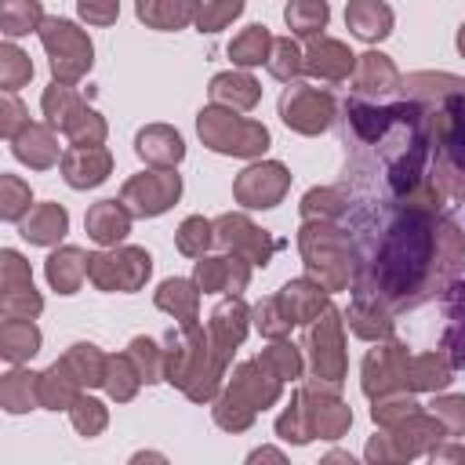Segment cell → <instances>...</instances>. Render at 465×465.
Returning <instances> with one entry per match:
<instances>
[{
  "instance_id": "1",
  "label": "cell",
  "mask_w": 465,
  "mask_h": 465,
  "mask_svg": "<svg viewBox=\"0 0 465 465\" xmlns=\"http://www.w3.org/2000/svg\"><path fill=\"white\" fill-rule=\"evenodd\" d=\"M440 153H436V174L454 200H465V91H450L440 98Z\"/></svg>"
},
{
  "instance_id": "2",
  "label": "cell",
  "mask_w": 465,
  "mask_h": 465,
  "mask_svg": "<svg viewBox=\"0 0 465 465\" xmlns=\"http://www.w3.org/2000/svg\"><path fill=\"white\" fill-rule=\"evenodd\" d=\"M196 127H200V138H203L214 153L258 156V153H265V145H269V131H265L262 124L243 120V116H232L229 109H218V105L203 109L200 120H196Z\"/></svg>"
},
{
  "instance_id": "3",
  "label": "cell",
  "mask_w": 465,
  "mask_h": 465,
  "mask_svg": "<svg viewBox=\"0 0 465 465\" xmlns=\"http://www.w3.org/2000/svg\"><path fill=\"white\" fill-rule=\"evenodd\" d=\"M40 40L51 54V69L58 84H73L91 69V40L65 18H44Z\"/></svg>"
},
{
  "instance_id": "4",
  "label": "cell",
  "mask_w": 465,
  "mask_h": 465,
  "mask_svg": "<svg viewBox=\"0 0 465 465\" xmlns=\"http://www.w3.org/2000/svg\"><path fill=\"white\" fill-rule=\"evenodd\" d=\"M153 269L142 247H120L113 254H87V280L102 291H138Z\"/></svg>"
},
{
  "instance_id": "5",
  "label": "cell",
  "mask_w": 465,
  "mask_h": 465,
  "mask_svg": "<svg viewBox=\"0 0 465 465\" xmlns=\"http://www.w3.org/2000/svg\"><path fill=\"white\" fill-rule=\"evenodd\" d=\"M182 193V178L171 171V167H160V171H145L138 178H131L120 193V200L127 203L131 214L138 218H153V214H163Z\"/></svg>"
},
{
  "instance_id": "6",
  "label": "cell",
  "mask_w": 465,
  "mask_h": 465,
  "mask_svg": "<svg viewBox=\"0 0 465 465\" xmlns=\"http://www.w3.org/2000/svg\"><path fill=\"white\" fill-rule=\"evenodd\" d=\"M280 116H283L287 127H294V131H302V134H320V131L331 124V116H334V102H331V94L320 91V87L294 84V87H287L283 98H280Z\"/></svg>"
},
{
  "instance_id": "7",
  "label": "cell",
  "mask_w": 465,
  "mask_h": 465,
  "mask_svg": "<svg viewBox=\"0 0 465 465\" xmlns=\"http://www.w3.org/2000/svg\"><path fill=\"white\" fill-rule=\"evenodd\" d=\"M291 185V174L283 163H254L236 178V200L243 207H276Z\"/></svg>"
},
{
  "instance_id": "8",
  "label": "cell",
  "mask_w": 465,
  "mask_h": 465,
  "mask_svg": "<svg viewBox=\"0 0 465 465\" xmlns=\"http://www.w3.org/2000/svg\"><path fill=\"white\" fill-rule=\"evenodd\" d=\"M214 240H218L222 247H232V254L247 258L251 265H265L269 254L276 251V243H272L262 229H254L243 214H225V218H218V222H214Z\"/></svg>"
},
{
  "instance_id": "9",
  "label": "cell",
  "mask_w": 465,
  "mask_h": 465,
  "mask_svg": "<svg viewBox=\"0 0 465 465\" xmlns=\"http://www.w3.org/2000/svg\"><path fill=\"white\" fill-rule=\"evenodd\" d=\"M312 360H316V374L327 381L341 378L345 356H341V331H338V312L323 309V320L312 327Z\"/></svg>"
},
{
  "instance_id": "10",
  "label": "cell",
  "mask_w": 465,
  "mask_h": 465,
  "mask_svg": "<svg viewBox=\"0 0 465 465\" xmlns=\"http://www.w3.org/2000/svg\"><path fill=\"white\" fill-rule=\"evenodd\" d=\"M62 174L73 189H91L102 185L109 174V153L102 145H73L62 156Z\"/></svg>"
},
{
  "instance_id": "11",
  "label": "cell",
  "mask_w": 465,
  "mask_h": 465,
  "mask_svg": "<svg viewBox=\"0 0 465 465\" xmlns=\"http://www.w3.org/2000/svg\"><path fill=\"white\" fill-rule=\"evenodd\" d=\"M84 225H87V236H91L94 243L109 247V243H120V240L131 232V211L124 207V200H120V203H116V200H102V203H94V207L87 211Z\"/></svg>"
},
{
  "instance_id": "12",
  "label": "cell",
  "mask_w": 465,
  "mask_h": 465,
  "mask_svg": "<svg viewBox=\"0 0 465 465\" xmlns=\"http://www.w3.org/2000/svg\"><path fill=\"white\" fill-rule=\"evenodd\" d=\"M134 149H138L142 160H149V163H156V167H174V163L185 156V145H182L178 131H171V127H163V124H153V127L138 131Z\"/></svg>"
},
{
  "instance_id": "13",
  "label": "cell",
  "mask_w": 465,
  "mask_h": 465,
  "mask_svg": "<svg viewBox=\"0 0 465 465\" xmlns=\"http://www.w3.org/2000/svg\"><path fill=\"white\" fill-rule=\"evenodd\" d=\"M196 287L240 294L247 287V265L240 258H203L196 262Z\"/></svg>"
},
{
  "instance_id": "14",
  "label": "cell",
  "mask_w": 465,
  "mask_h": 465,
  "mask_svg": "<svg viewBox=\"0 0 465 465\" xmlns=\"http://www.w3.org/2000/svg\"><path fill=\"white\" fill-rule=\"evenodd\" d=\"M356 58L338 44V40H312L309 44V54H305V69L320 80H345L352 73Z\"/></svg>"
},
{
  "instance_id": "15",
  "label": "cell",
  "mask_w": 465,
  "mask_h": 465,
  "mask_svg": "<svg viewBox=\"0 0 465 465\" xmlns=\"http://www.w3.org/2000/svg\"><path fill=\"white\" fill-rule=\"evenodd\" d=\"M134 11L153 29H182L200 15V0H138Z\"/></svg>"
},
{
  "instance_id": "16",
  "label": "cell",
  "mask_w": 465,
  "mask_h": 465,
  "mask_svg": "<svg viewBox=\"0 0 465 465\" xmlns=\"http://www.w3.org/2000/svg\"><path fill=\"white\" fill-rule=\"evenodd\" d=\"M243 331H247V309L240 305V298H225V302L211 312V327H207V334H211L214 349L229 356V349H232V345H240Z\"/></svg>"
},
{
  "instance_id": "17",
  "label": "cell",
  "mask_w": 465,
  "mask_h": 465,
  "mask_svg": "<svg viewBox=\"0 0 465 465\" xmlns=\"http://www.w3.org/2000/svg\"><path fill=\"white\" fill-rule=\"evenodd\" d=\"M345 22L363 40H381L392 33V11L381 0H352L345 7Z\"/></svg>"
},
{
  "instance_id": "18",
  "label": "cell",
  "mask_w": 465,
  "mask_h": 465,
  "mask_svg": "<svg viewBox=\"0 0 465 465\" xmlns=\"http://www.w3.org/2000/svg\"><path fill=\"white\" fill-rule=\"evenodd\" d=\"M352 84H356L360 94H385V91H392L400 84V76H396V69H392V62L385 54L367 51L352 65Z\"/></svg>"
},
{
  "instance_id": "19",
  "label": "cell",
  "mask_w": 465,
  "mask_h": 465,
  "mask_svg": "<svg viewBox=\"0 0 465 465\" xmlns=\"http://www.w3.org/2000/svg\"><path fill=\"white\" fill-rule=\"evenodd\" d=\"M11 142H15V156L22 163H29V167H51L58 160L54 134L47 127H40V124H25Z\"/></svg>"
},
{
  "instance_id": "20",
  "label": "cell",
  "mask_w": 465,
  "mask_h": 465,
  "mask_svg": "<svg viewBox=\"0 0 465 465\" xmlns=\"http://www.w3.org/2000/svg\"><path fill=\"white\" fill-rule=\"evenodd\" d=\"M196 302H200V287L189 280H163L156 291V305L174 312L182 320V331H196Z\"/></svg>"
},
{
  "instance_id": "21",
  "label": "cell",
  "mask_w": 465,
  "mask_h": 465,
  "mask_svg": "<svg viewBox=\"0 0 465 465\" xmlns=\"http://www.w3.org/2000/svg\"><path fill=\"white\" fill-rule=\"evenodd\" d=\"M84 276H87V254L84 251L62 247L47 258V280H51V287H58V294H73Z\"/></svg>"
},
{
  "instance_id": "22",
  "label": "cell",
  "mask_w": 465,
  "mask_h": 465,
  "mask_svg": "<svg viewBox=\"0 0 465 465\" xmlns=\"http://www.w3.org/2000/svg\"><path fill=\"white\" fill-rule=\"evenodd\" d=\"M65 229H69V214L58 203H44V207L29 211V218L22 222V236L29 243H58Z\"/></svg>"
},
{
  "instance_id": "23",
  "label": "cell",
  "mask_w": 465,
  "mask_h": 465,
  "mask_svg": "<svg viewBox=\"0 0 465 465\" xmlns=\"http://www.w3.org/2000/svg\"><path fill=\"white\" fill-rule=\"evenodd\" d=\"M105 360H109V356H102L94 345L80 341V345H73V349L65 352L62 367H65V374H69L76 385H105Z\"/></svg>"
},
{
  "instance_id": "24",
  "label": "cell",
  "mask_w": 465,
  "mask_h": 465,
  "mask_svg": "<svg viewBox=\"0 0 465 465\" xmlns=\"http://www.w3.org/2000/svg\"><path fill=\"white\" fill-rule=\"evenodd\" d=\"M258 84L247 76V73H218L211 80V98L214 102H225L232 109H251L258 102Z\"/></svg>"
},
{
  "instance_id": "25",
  "label": "cell",
  "mask_w": 465,
  "mask_h": 465,
  "mask_svg": "<svg viewBox=\"0 0 465 465\" xmlns=\"http://www.w3.org/2000/svg\"><path fill=\"white\" fill-rule=\"evenodd\" d=\"M36 349H40V331L33 327V320H4V327H0V352L11 363L29 360Z\"/></svg>"
},
{
  "instance_id": "26",
  "label": "cell",
  "mask_w": 465,
  "mask_h": 465,
  "mask_svg": "<svg viewBox=\"0 0 465 465\" xmlns=\"http://www.w3.org/2000/svg\"><path fill=\"white\" fill-rule=\"evenodd\" d=\"M269 51H272V36H269L265 25H247L229 44V58L236 65H262V62H269Z\"/></svg>"
},
{
  "instance_id": "27",
  "label": "cell",
  "mask_w": 465,
  "mask_h": 465,
  "mask_svg": "<svg viewBox=\"0 0 465 465\" xmlns=\"http://www.w3.org/2000/svg\"><path fill=\"white\" fill-rule=\"evenodd\" d=\"M283 18H287V25L294 33L316 36V33H323V25L331 18V7H327V0H291L287 11H283Z\"/></svg>"
},
{
  "instance_id": "28",
  "label": "cell",
  "mask_w": 465,
  "mask_h": 465,
  "mask_svg": "<svg viewBox=\"0 0 465 465\" xmlns=\"http://www.w3.org/2000/svg\"><path fill=\"white\" fill-rule=\"evenodd\" d=\"M76 396H80V385L65 374V367L62 363H54L51 371H44L40 374V403H47V407H73L76 403Z\"/></svg>"
},
{
  "instance_id": "29",
  "label": "cell",
  "mask_w": 465,
  "mask_h": 465,
  "mask_svg": "<svg viewBox=\"0 0 465 465\" xmlns=\"http://www.w3.org/2000/svg\"><path fill=\"white\" fill-rule=\"evenodd\" d=\"M40 22H44L40 0H4V7H0V25L7 36H22L29 29H40Z\"/></svg>"
},
{
  "instance_id": "30",
  "label": "cell",
  "mask_w": 465,
  "mask_h": 465,
  "mask_svg": "<svg viewBox=\"0 0 465 465\" xmlns=\"http://www.w3.org/2000/svg\"><path fill=\"white\" fill-rule=\"evenodd\" d=\"M40 400V374H25V371H11L4 378V407L11 414L29 411Z\"/></svg>"
},
{
  "instance_id": "31",
  "label": "cell",
  "mask_w": 465,
  "mask_h": 465,
  "mask_svg": "<svg viewBox=\"0 0 465 465\" xmlns=\"http://www.w3.org/2000/svg\"><path fill=\"white\" fill-rule=\"evenodd\" d=\"M138 381H145V378H142L138 367H131V352L105 360V389L113 392V400H131Z\"/></svg>"
},
{
  "instance_id": "32",
  "label": "cell",
  "mask_w": 465,
  "mask_h": 465,
  "mask_svg": "<svg viewBox=\"0 0 465 465\" xmlns=\"http://www.w3.org/2000/svg\"><path fill=\"white\" fill-rule=\"evenodd\" d=\"M272 58H269V73L276 76V80H294V76H302V69H305V54H302V47L291 40V36H280V40H272V51H269Z\"/></svg>"
},
{
  "instance_id": "33",
  "label": "cell",
  "mask_w": 465,
  "mask_h": 465,
  "mask_svg": "<svg viewBox=\"0 0 465 465\" xmlns=\"http://www.w3.org/2000/svg\"><path fill=\"white\" fill-rule=\"evenodd\" d=\"M211 240H214V225L207 218H185L182 229L174 232L178 251L189 254V258H203V251L211 247Z\"/></svg>"
},
{
  "instance_id": "34",
  "label": "cell",
  "mask_w": 465,
  "mask_h": 465,
  "mask_svg": "<svg viewBox=\"0 0 465 465\" xmlns=\"http://www.w3.org/2000/svg\"><path fill=\"white\" fill-rule=\"evenodd\" d=\"M447 381H450V371L443 367V360H436V356L407 360V381L403 385H414V389H443Z\"/></svg>"
},
{
  "instance_id": "35",
  "label": "cell",
  "mask_w": 465,
  "mask_h": 465,
  "mask_svg": "<svg viewBox=\"0 0 465 465\" xmlns=\"http://www.w3.org/2000/svg\"><path fill=\"white\" fill-rule=\"evenodd\" d=\"M240 11H243V0H203L200 4V15H196V25H200V33H218Z\"/></svg>"
},
{
  "instance_id": "36",
  "label": "cell",
  "mask_w": 465,
  "mask_h": 465,
  "mask_svg": "<svg viewBox=\"0 0 465 465\" xmlns=\"http://www.w3.org/2000/svg\"><path fill=\"white\" fill-rule=\"evenodd\" d=\"M33 76V65H29V58L15 47V44H4L0 47V80H4V87L7 91H15L22 80H29Z\"/></svg>"
},
{
  "instance_id": "37",
  "label": "cell",
  "mask_w": 465,
  "mask_h": 465,
  "mask_svg": "<svg viewBox=\"0 0 465 465\" xmlns=\"http://www.w3.org/2000/svg\"><path fill=\"white\" fill-rule=\"evenodd\" d=\"M262 363H265L276 378H298V371H302L298 349H294L291 341H276L272 349H265V352H262Z\"/></svg>"
},
{
  "instance_id": "38",
  "label": "cell",
  "mask_w": 465,
  "mask_h": 465,
  "mask_svg": "<svg viewBox=\"0 0 465 465\" xmlns=\"http://www.w3.org/2000/svg\"><path fill=\"white\" fill-rule=\"evenodd\" d=\"M73 411V425L84 432V436H94L105 429V407L98 400H87V396H76V403L69 407Z\"/></svg>"
},
{
  "instance_id": "39",
  "label": "cell",
  "mask_w": 465,
  "mask_h": 465,
  "mask_svg": "<svg viewBox=\"0 0 465 465\" xmlns=\"http://www.w3.org/2000/svg\"><path fill=\"white\" fill-rule=\"evenodd\" d=\"M4 200H0V214L7 218V222H18L22 214H25V207H29V189L18 182V178H11V174H4Z\"/></svg>"
},
{
  "instance_id": "40",
  "label": "cell",
  "mask_w": 465,
  "mask_h": 465,
  "mask_svg": "<svg viewBox=\"0 0 465 465\" xmlns=\"http://www.w3.org/2000/svg\"><path fill=\"white\" fill-rule=\"evenodd\" d=\"M418 411V403L411 400V396H396V400H381V403H374V421L378 425H400L403 418H411Z\"/></svg>"
},
{
  "instance_id": "41",
  "label": "cell",
  "mask_w": 465,
  "mask_h": 465,
  "mask_svg": "<svg viewBox=\"0 0 465 465\" xmlns=\"http://www.w3.org/2000/svg\"><path fill=\"white\" fill-rule=\"evenodd\" d=\"M432 414H436L440 421H447V432H454V436L465 432V396L436 400V403H432Z\"/></svg>"
},
{
  "instance_id": "42",
  "label": "cell",
  "mask_w": 465,
  "mask_h": 465,
  "mask_svg": "<svg viewBox=\"0 0 465 465\" xmlns=\"http://www.w3.org/2000/svg\"><path fill=\"white\" fill-rule=\"evenodd\" d=\"M4 291H22V287H33V276H29V265L15 254V251H4Z\"/></svg>"
},
{
  "instance_id": "43",
  "label": "cell",
  "mask_w": 465,
  "mask_h": 465,
  "mask_svg": "<svg viewBox=\"0 0 465 465\" xmlns=\"http://www.w3.org/2000/svg\"><path fill=\"white\" fill-rule=\"evenodd\" d=\"M131 360H142V363H138V371H142V378H145V381H156V378H160V367H156L160 352H156V345H153V341L134 338V341H131Z\"/></svg>"
},
{
  "instance_id": "44",
  "label": "cell",
  "mask_w": 465,
  "mask_h": 465,
  "mask_svg": "<svg viewBox=\"0 0 465 465\" xmlns=\"http://www.w3.org/2000/svg\"><path fill=\"white\" fill-rule=\"evenodd\" d=\"M80 15L94 25H109L116 18V0H80Z\"/></svg>"
},
{
  "instance_id": "45",
  "label": "cell",
  "mask_w": 465,
  "mask_h": 465,
  "mask_svg": "<svg viewBox=\"0 0 465 465\" xmlns=\"http://www.w3.org/2000/svg\"><path fill=\"white\" fill-rule=\"evenodd\" d=\"M4 113H7V116H4V127H0V131H4V138H15V134H18V116H22V102H18V98H15L11 91L4 94Z\"/></svg>"
},
{
  "instance_id": "46",
  "label": "cell",
  "mask_w": 465,
  "mask_h": 465,
  "mask_svg": "<svg viewBox=\"0 0 465 465\" xmlns=\"http://www.w3.org/2000/svg\"><path fill=\"white\" fill-rule=\"evenodd\" d=\"M458 51H461V54H465V25H461V29H458Z\"/></svg>"
}]
</instances>
